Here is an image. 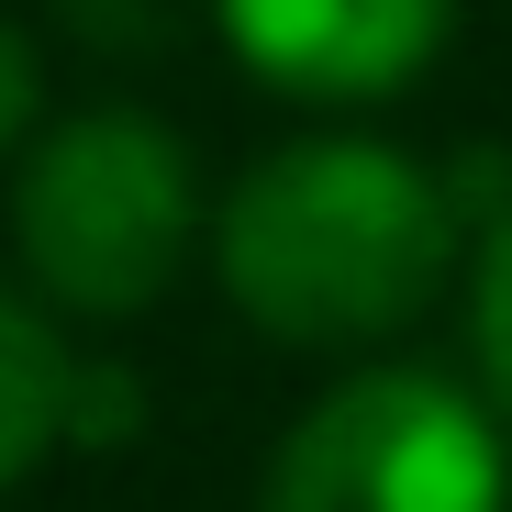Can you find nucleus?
Returning a JSON list of instances; mask_svg holds the SVG:
<instances>
[{"label":"nucleus","instance_id":"0eeeda50","mask_svg":"<svg viewBox=\"0 0 512 512\" xmlns=\"http://www.w3.org/2000/svg\"><path fill=\"white\" fill-rule=\"evenodd\" d=\"M34 101H45V67H34V34L0 12V145L34 134Z\"/></svg>","mask_w":512,"mask_h":512},{"label":"nucleus","instance_id":"423d86ee","mask_svg":"<svg viewBox=\"0 0 512 512\" xmlns=\"http://www.w3.org/2000/svg\"><path fill=\"white\" fill-rule=\"evenodd\" d=\"M468 334H479V368H490V390H501V412H512V212H501V223H490V245H479Z\"/></svg>","mask_w":512,"mask_h":512},{"label":"nucleus","instance_id":"7ed1b4c3","mask_svg":"<svg viewBox=\"0 0 512 512\" xmlns=\"http://www.w3.org/2000/svg\"><path fill=\"white\" fill-rule=\"evenodd\" d=\"M501 490V435L457 379L368 368L279 435L256 512H501Z\"/></svg>","mask_w":512,"mask_h":512},{"label":"nucleus","instance_id":"f257e3e1","mask_svg":"<svg viewBox=\"0 0 512 512\" xmlns=\"http://www.w3.org/2000/svg\"><path fill=\"white\" fill-rule=\"evenodd\" d=\"M223 290L268 346H379L390 323L435 301L457 256V201L435 167L390 145L323 134L245 167L223 201Z\"/></svg>","mask_w":512,"mask_h":512},{"label":"nucleus","instance_id":"f03ea898","mask_svg":"<svg viewBox=\"0 0 512 512\" xmlns=\"http://www.w3.org/2000/svg\"><path fill=\"white\" fill-rule=\"evenodd\" d=\"M12 234L34 256V279L90 312L123 323L145 312L179 256L201 234V190H190V156L156 112H78L23 156V190H12Z\"/></svg>","mask_w":512,"mask_h":512},{"label":"nucleus","instance_id":"20e7f679","mask_svg":"<svg viewBox=\"0 0 512 512\" xmlns=\"http://www.w3.org/2000/svg\"><path fill=\"white\" fill-rule=\"evenodd\" d=\"M223 45L301 101H379L435 67L457 0H212Z\"/></svg>","mask_w":512,"mask_h":512},{"label":"nucleus","instance_id":"39448f33","mask_svg":"<svg viewBox=\"0 0 512 512\" xmlns=\"http://www.w3.org/2000/svg\"><path fill=\"white\" fill-rule=\"evenodd\" d=\"M67 401H78V357L0 290V490L67 446Z\"/></svg>","mask_w":512,"mask_h":512}]
</instances>
